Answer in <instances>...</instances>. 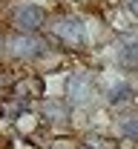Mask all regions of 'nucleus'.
<instances>
[{
    "label": "nucleus",
    "mask_w": 138,
    "mask_h": 149,
    "mask_svg": "<svg viewBox=\"0 0 138 149\" xmlns=\"http://www.w3.org/2000/svg\"><path fill=\"white\" fill-rule=\"evenodd\" d=\"M72 112L75 106L63 97H43L40 100V123H49V126H60V123H69L72 120Z\"/></svg>",
    "instance_id": "5"
},
{
    "label": "nucleus",
    "mask_w": 138,
    "mask_h": 149,
    "mask_svg": "<svg viewBox=\"0 0 138 149\" xmlns=\"http://www.w3.org/2000/svg\"><path fill=\"white\" fill-rule=\"evenodd\" d=\"M15 123H18L20 132H26V135H32V132L40 126V115H32V112H23V115H18L15 118Z\"/></svg>",
    "instance_id": "8"
},
{
    "label": "nucleus",
    "mask_w": 138,
    "mask_h": 149,
    "mask_svg": "<svg viewBox=\"0 0 138 149\" xmlns=\"http://www.w3.org/2000/svg\"><path fill=\"white\" fill-rule=\"evenodd\" d=\"M115 66L127 74L138 72V35H130L115 43Z\"/></svg>",
    "instance_id": "6"
},
{
    "label": "nucleus",
    "mask_w": 138,
    "mask_h": 149,
    "mask_svg": "<svg viewBox=\"0 0 138 149\" xmlns=\"http://www.w3.org/2000/svg\"><path fill=\"white\" fill-rule=\"evenodd\" d=\"M12 26L15 32H23V35H40L46 26H49V12L46 6L40 3H18L12 9Z\"/></svg>",
    "instance_id": "4"
},
{
    "label": "nucleus",
    "mask_w": 138,
    "mask_h": 149,
    "mask_svg": "<svg viewBox=\"0 0 138 149\" xmlns=\"http://www.w3.org/2000/svg\"><path fill=\"white\" fill-rule=\"evenodd\" d=\"M0 55H6V35L0 32Z\"/></svg>",
    "instance_id": "11"
},
{
    "label": "nucleus",
    "mask_w": 138,
    "mask_h": 149,
    "mask_svg": "<svg viewBox=\"0 0 138 149\" xmlns=\"http://www.w3.org/2000/svg\"><path fill=\"white\" fill-rule=\"evenodd\" d=\"M12 86H15V83H12V80H6V77L0 74V97H6V95L12 92Z\"/></svg>",
    "instance_id": "10"
},
{
    "label": "nucleus",
    "mask_w": 138,
    "mask_h": 149,
    "mask_svg": "<svg viewBox=\"0 0 138 149\" xmlns=\"http://www.w3.org/2000/svg\"><path fill=\"white\" fill-rule=\"evenodd\" d=\"M49 35L52 40L58 43L60 49H66V52H81L89 40H86V23L75 15H60V17L49 20Z\"/></svg>",
    "instance_id": "1"
},
{
    "label": "nucleus",
    "mask_w": 138,
    "mask_h": 149,
    "mask_svg": "<svg viewBox=\"0 0 138 149\" xmlns=\"http://www.w3.org/2000/svg\"><path fill=\"white\" fill-rule=\"evenodd\" d=\"M52 46L43 35H23V32H12L6 37V55L12 60H26V63H38Z\"/></svg>",
    "instance_id": "3"
},
{
    "label": "nucleus",
    "mask_w": 138,
    "mask_h": 149,
    "mask_svg": "<svg viewBox=\"0 0 138 149\" xmlns=\"http://www.w3.org/2000/svg\"><path fill=\"white\" fill-rule=\"evenodd\" d=\"M12 95L18 97V100H43V95H46V80H43V74H29L26 80H20L12 86Z\"/></svg>",
    "instance_id": "7"
},
{
    "label": "nucleus",
    "mask_w": 138,
    "mask_h": 149,
    "mask_svg": "<svg viewBox=\"0 0 138 149\" xmlns=\"http://www.w3.org/2000/svg\"><path fill=\"white\" fill-rule=\"evenodd\" d=\"M121 9H124L132 20H138V0H121Z\"/></svg>",
    "instance_id": "9"
},
{
    "label": "nucleus",
    "mask_w": 138,
    "mask_h": 149,
    "mask_svg": "<svg viewBox=\"0 0 138 149\" xmlns=\"http://www.w3.org/2000/svg\"><path fill=\"white\" fill-rule=\"evenodd\" d=\"M95 95H98V77L89 72V69H75V72L66 74V80H63V95H60V97L69 100L75 109L92 103Z\"/></svg>",
    "instance_id": "2"
}]
</instances>
